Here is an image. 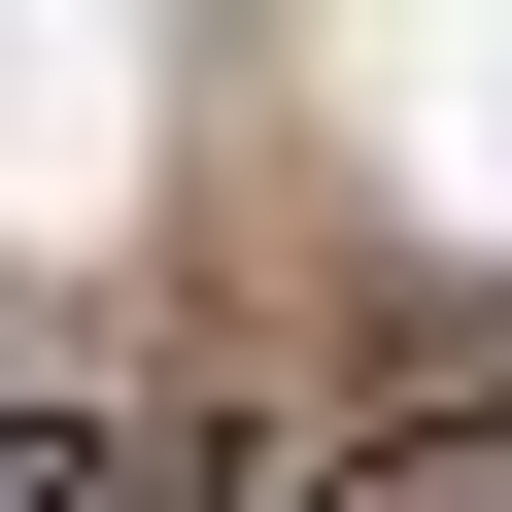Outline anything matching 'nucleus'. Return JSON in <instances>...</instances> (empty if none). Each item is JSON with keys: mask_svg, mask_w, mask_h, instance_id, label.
<instances>
[{"mask_svg": "<svg viewBox=\"0 0 512 512\" xmlns=\"http://www.w3.org/2000/svg\"><path fill=\"white\" fill-rule=\"evenodd\" d=\"M0 512H171V410H0Z\"/></svg>", "mask_w": 512, "mask_h": 512, "instance_id": "f257e3e1", "label": "nucleus"}, {"mask_svg": "<svg viewBox=\"0 0 512 512\" xmlns=\"http://www.w3.org/2000/svg\"><path fill=\"white\" fill-rule=\"evenodd\" d=\"M308 512H512V410H410V444H342Z\"/></svg>", "mask_w": 512, "mask_h": 512, "instance_id": "f03ea898", "label": "nucleus"}]
</instances>
